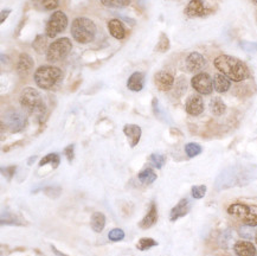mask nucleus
<instances>
[{"mask_svg": "<svg viewBox=\"0 0 257 256\" xmlns=\"http://www.w3.org/2000/svg\"><path fill=\"white\" fill-rule=\"evenodd\" d=\"M255 226H244L242 228H240V235L243 237V239L246 240H253L255 239L257 231L256 229H254Z\"/></svg>", "mask_w": 257, "mask_h": 256, "instance_id": "obj_31", "label": "nucleus"}, {"mask_svg": "<svg viewBox=\"0 0 257 256\" xmlns=\"http://www.w3.org/2000/svg\"><path fill=\"white\" fill-rule=\"evenodd\" d=\"M10 13H11V10H2L1 11V23H4V20H5V18H7V15H10Z\"/></svg>", "mask_w": 257, "mask_h": 256, "instance_id": "obj_40", "label": "nucleus"}, {"mask_svg": "<svg viewBox=\"0 0 257 256\" xmlns=\"http://www.w3.org/2000/svg\"><path fill=\"white\" fill-rule=\"evenodd\" d=\"M60 155L57 154V153H50V154H47L46 157H44L43 159L41 160V163H39V166H44L46 165V164H51L52 167L56 168L58 165H60Z\"/></svg>", "mask_w": 257, "mask_h": 256, "instance_id": "obj_28", "label": "nucleus"}, {"mask_svg": "<svg viewBox=\"0 0 257 256\" xmlns=\"http://www.w3.org/2000/svg\"><path fill=\"white\" fill-rule=\"evenodd\" d=\"M108 237H109L110 241H113V242L122 241V240L124 239V231L120 228H115V229H113V230L109 231V234H108Z\"/></svg>", "mask_w": 257, "mask_h": 256, "instance_id": "obj_34", "label": "nucleus"}, {"mask_svg": "<svg viewBox=\"0 0 257 256\" xmlns=\"http://www.w3.org/2000/svg\"><path fill=\"white\" fill-rule=\"evenodd\" d=\"M123 133L129 140V144L131 147H135L139 144L140 138H141V128L137 125H133V123H129L123 127Z\"/></svg>", "mask_w": 257, "mask_h": 256, "instance_id": "obj_14", "label": "nucleus"}, {"mask_svg": "<svg viewBox=\"0 0 257 256\" xmlns=\"http://www.w3.org/2000/svg\"><path fill=\"white\" fill-rule=\"evenodd\" d=\"M214 67L217 68L222 74H224L231 81L241 82L244 81L250 76L248 67L236 57L229 56V55H221L217 57L213 62Z\"/></svg>", "mask_w": 257, "mask_h": 256, "instance_id": "obj_2", "label": "nucleus"}, {"mask_svg": "<svg viewBox=\"0 0 257 256\" xmlns=\"http://www.w3.org/2000/svg\"><path fill=\"white\" fill-rule=\"evenodd\" d=\"M165 157L161 154H159V153H153L152 155L150 157V163L151 165L154 166L155 168H161L164 165H165Z\"/></svg>", "mask_w": 257, "mask_h": 256, "instance_id": "obj_33", "label": "nucleus"}, {"mask_svg": "<svg viewBox=\"0 0 257 256\" xmlns=\"http://www.w3.org/2000/svg\"><path fill=\"white\" fill-rule=\"evenodd\" d=\"M240 45L244 51L257 52V43H253V42H241Z\"/></svg>", "mask_w": 257, "mask_h": 256, "instance_id": "obj_38", "label": "nucleus"}, {"mask_svg": "<svg viewBox=\"0 0 257 256\" xmlns=\"http://www.w3.org/2000/svg\"><path fill=\"white\" fill-rule=\"evenodd\" d=\"M64 154H65V157L68 158L69 162L70 163L73 162V159H74V145H69L68 147H65Z\"/></svg>", "mask_w": 257, "mask_h": 256, "instance_id": "obj_39", "label": "nucleus"}, {"mask_svg": "<svg viewBox=\"0 0 257 256\" xmlns=\"http://www.w3.org/2000/svg\"><path fill=\"white\" fill-rule=\"evenodd\" d=\"M51 248H52V252H54V253H55V254H56L57 256H68V255L63 254V253H60V250H57V249H56V248H55V247H54V245H52V247H51Z\"/></svg>", "mask_w": 257, "mask_h": 256, "instance_id": "obj_41", "label": "nucleus"}, {"mask_svg": "<svg viewBox=\"0 0 257 256\" xmlns=\"http://www.w3.org/2000/svg\"><path fill=\"white\" fill-rule=\"evenodd\" d=\"M210 110L213 115L216 117H221L227 110V105L223 102L221 97H213L210 101Z\"/></svg>", "mask_w": 257, "mask_h": 256, "instance_id": "obj_24", "label": "nucleus"}, {"mask_svg": "<svg viewBox=\"0 0 257 256\" xmlns=\"http://www.w3.org/2000/svg\"><path fill=\"white\" fill-rule=\"evenodd\" d=\"M71 35L77 43H90L96 36V26L89 18L78 17L74 20L71 25Z\"/></svg>", "mask_w": 257, "mask_h": 256, "instance_id": "obj_4", "label": "nucleus"}, {"mask_svg": "<svg viewBox=\"0 0 257 256\" xmlns=\"http://www.w3.org/2000/svg\"><path fill=\"white\" fill-rule=\"evenodd\" d=\"M155 86L159 90L168 91L171 90L174 84V78L167 71H159L154 76Z\"/></svg>", "mask_w": 257, "mask_h": 256, "instance_id": "obj_12", "label": "nucleus"}, {"mask_svg": "<svg viewBox=\"0 0 257 256\" xmlns=\"http://www.w3.org/2000/svg\"><path fill=\"white\" fill-rule=\"evenodd\" d=\"M20 105L28 114L37 118H43L45 114V105L42 95L34 88L23 89L19 97Z\"/></svg>", "mask_w": 257, "mask_h": 256, "instance_id": "obj_3", "label": "nucleus"}, {"mask_svg": "<svg viewBox=\"0 0 257 256\" xmlns=\"http://www.w3.org/2000/svg\"><path fill=\"white\" fill-rule=\"evenodd\" d=\"M105 6L114 7V9H120V7H126L131 4V0H101Z\"/></svg>", "mask_w": 257, "mask_h": 256, "instance_id": "obj_29", "label": "nucleus"}, {"mask_svg": "<svg viewBox=\"0 0 257 256\" xmlns=\"http://www.w3.org/2000/svg\"><path fill=\"white\" fill-rule=\"evenodd\" d=\"M157 221H158V210L157 207H155V203H152L147 215H146L145 217L142 218V221L139 223V226L141 229H144V230H146V229H150L151 226H154V224L157 223Z\"/></svg>", "mask_w": 257, "mask_h": 256, "instance_id": "obj_19", "label": "nucleus"}, {"mask_svg": "<svg viewBox=\"0 0 257 256\" xmlns=\"http://www.w3.org/2000/svg\"><path fill=\"white\" fill-rule=\"evenodd\" d=\"M34 51L39 55H43L45 49H46V38L43 35H38L37 38L34 39L33 44H32Z\"/></svg>", "mask_w": 257, "mask_h": 256, "instance_id": "obj_27", "label": "nucleus"}, {"mask_svg": "<svg viewBox=\"0 0 257 256\" xmlns=\"http://www.w3.org/2000/svg\"><path fill=\"white\" fill-rule=\"evenodd\" d=\"M145 86V75L140 71H135L129 76L127 81V88L132 91H140L142 90Z\"/></svg>", "mask_w": 257, "mask_h": 256, "instance_id": "obj_17", "label": "nucleus"}, {"mask_svg": "<svg viewBox=\"0 0 257 256\" xmlns=\"http://www.w3.org/2000/svg\"><path fill=\"white\" fill-rule=\"evenodd\" d=\"M34 82L42 89H51L62 78V71L54 65H42L34 73Z\"/></svg>", "mask_w": 257, "mask_h": 256, "instance_id": "obj_5", "label": "nucleus"}, {"mask_svg": "<svg viewBox=\"0 0 257 256\" xmlns=\"http://www.w3.org/2000/svg\"><path fill=\"white\" fill-rule=\"evenodd\" d=\"M33 5L42 11H51L60 4V0H32Z\"/></svg>", "mask_w": 257, "mask_h": 256, "instance_id": "obj_25", "label": "nucleus"}, {"mask_svg": "<svg viewBox=\"0 0 257 256\" xmlns=\"http://www.w3.org/2000/svg\"><path fill=\"white\" fill-rule=\"evenodd\" d=\"M168 47H169V41H168L167 36L164 35L163 33V35H161V37H160V39H159V42H158L157 50L160 52H165V51H167Z\"/></svg>", "mask_w": 257, "mask_h": 256, "instance_id": "obj_36", "label": "nucleus"}, {"mask_svg": "<svg viewBox=\"0 0 257 256\" xmlns=\"http://www.w3.org/2000/svg\"><path fill=\"white\" fill-rule=\"evenodd\" d=\"M73 49V44L69 38H60L51 43L47 47L46 60L51 63L60 62L68 56L69 52Z\"/></svg>", "mask_w": 257, "mask_h": 256, "instance_id": "obj_6", "label": "nucleus"}, {"mask_svg": "<svg viewBox=\"0 0 257 256\" xmlns=\"http://www.w3.org/2000/svg\"><path fill=\"white\" fill-rule=\"evenodd\" d=\"M190 211V202L186 198H182L181 200L171 210L169 213V220L172 222L179 220L180 217H184L185 215H187Z\"/></svg>", "mask_w": 257, "mask_h": 256, "instance_id": "obj_15", "label": "nucleus"}, {"mask_svg": "<svg viewBox=\"0 0 257 256\" xmlns=\"http://www.w3.org/2000/svg\"><path fill=\"white\" fill-rule=\"evenodd\" d=\"M155 245H158L157 241H154L153 239H150V237H142V239L139 241V243L136 244V247L137 249L144 252V250L150 249V248L155 247Z\"/></svg>", "mask_w": 257, "mask_h": 256, "instance_id": "obj_30", "label": "nucleus"}, {"mask_svg": "<svg viewBox=\"0 0 257 256\" xmlns=\"http://www.w3.org/2000/svg\"><path fill=\"white\" fill-rule=\"evenodd\" d=\"M251 210L253 209H251L250 207H248V205L241 204V203H236V204L230 205L229 209H227V212H229L230 215L236 216V217L243 220V218L246 217V216L251 212Z\"/></svg>", "mask_w": 257, "mask_h": 256, "instance_id": "obj_22", "label": "nucleus"}, {"mask_svg": "<svg viewBox=\"0 0 257 256\" xmlns=\"http://www.w3.org/2000/svg\"><path fill=\"white\" fill-rule=\"evenodd\" d=\"M90 224H91V229L95 233H101L106 226V216L102 212H94Z\"/></svg>", "mask_w": 257, "mask_h": 256, "instance_id": "obj_23", "label": "nucleus"}, {"mask_svg": "<svg viewBox=\"0 0 257 256\" xmlns=\"http://www.w3.org/2000/svg\"><path fill=\"white\" fill-rule=\"evenodd\" d=\"M206 13L208 11L204 6L203 0H191L185 9V15L187 17H201V15H205Z\"/></svg>", "mask_w": 257, "mask_h": 256, "instance_id": "obj_13", "label": "nucleus"}, {"mask_svg": "<svg viewBox=\"0 0 257 256\" xmlns=\"http://www.w3.org/2000/svg\"><path fill=\"white\" fill-rule=\"evenodd\" d=\"M193 89L201 95H210L213 90V80L206 73H199L191 80Z\"/></svg>", "mask_w": 257, "mask_h": 256, "instance_id": "obj_9", "label": "nucleus"}, {"mask_svg": "<svg viewBox=\"0 0 257 256\" xmlns=\"http://www.w3.org/2000/svg\"><path fill=\"white\" fill-rule=\"evenodd\" d=\"M206 186L205 185H196L192 187V197L195 199H200L205 196Z\"/></svg>", "mask_w": 257, "mask_h": 256, "instance_id": "obj_35", "label": "nucleus"}, {"mask_svg": "<svg viewBox=\"0 0 257 256\" xmlns=\"http://www.w3.org/2000/svg\"><path fill=\"white\" fill-rule=\"evenodd\" d=\"M108 30H109L110 35L116 39H123L126 37V29H124L123 24L119 19L110 20L108 23Z\"/></svg>", "mask_w": 257, "mask_h": 256, "instance_id": "obj_21", "label": "nucleus"}, {"mask_svg": "<svg viewBox=\"0 0 257 256\" xmlns=\"http://www.w3.org/2000/svg\"><path fill=\"white\" fill-rule=\"evenodd\" d=\"M185 109L192 117H198L204 112V101L199 95H191L187 99Z\"/></svg>", "mask_w": 257, "mask_h": 256, "instance_id": "obj_11", "label": "nucleus"}, {"mask_svg": "<svg viewBox=\"0 0 257 256\" xmlns=\"http://www.w3.org/2000/svg\"><path fill=\"white\" fill-rule=\"evenodd\" d=\"M231 87V82H230V78L227 77L224 74H216L213 77V89L217 91V93H227V90Z\"/></svg>", "mask_w": 257, "mask_h": 256, "instance_id": "obj_20", "label": "nucleus"}, {"mask_svg": "<svg viewBox=\"0 0 257 256\" xmlns=\"http://www.w3.org/2000/svg\"><path fill=\"white\" fill-rule=\"evenodd\" d=\"M137 178L140 179L141 183L152 184L153 181H155V179H157V175H155V172L152 168H146V170L141 171V172L139 173Z\"/></svg>", "mask_w": 257, "mask_h": 256, "instance_id": "obj_26", "label": "nucleus"}, {"mask_svg": "<svg viewBox=\"0 0 257 256\" xmlns=\"http://www.w3.org/2000/svg\"><path fill=\"white\" fill-rule=\"evenodd\" d=\"M257 177V170L253 165H235L225 168L216 179L214 187L218 191L234 186L246 185Z\"/></svg>", "mask_w": 257, "mask_h": 256, "instance_id": "obj_1", "label": "nucleus"}, {"mask_svg": "<svg viewBox=\"0 0 257 256\" xmlns=\"http://www.w3.org/2000/svg\"><path fill=\"white\" fill-rule=\"evenodd\" d=\"M255 240H256V244H257V235H256V237H255Z\"/></svg>", "mask_w": 257, "mask_h": 256, "instance_id": "obj_43", "label": "nucleus"}, {"mask_svg": "<svg viewBox=\"0 0 257 256\" xmlns=\"http://www.w3.org/2000/svg\"><path fill=\"white\" fill-rule=\"evenodd\" d=\"M253 1H254V4L257 5V0H253Z\"/></svg>", "mask_w": 257, "mask_h": 256, "instance_id": "obj_42", "label": "nucleus"}, {"mask_svg": "<svg viewBox=\"0 0 257 256\" xmlns=\"http://www.w3.org/2000/svg\"><path fill=\"white\" fill-rule=\"evenodd\" d=\"M185 64H186V69L192 74H199L201 69L205 67L206 60L204 59V56L199 52H192L189 56L186 57L185 60Z\"/></svg>", "mask_w": 257, "mask_h": 256, "instance_id": "obj_10", "label": "nucleus"}, {"mask_svg": "<svg viewBox=\"0 0 257 256\" xmlns=\"http://www.w3.org/2000/svg\"><path fill=\"white\" fill-rule=\"evenodd\" d=\"M68 26V17L64 12L56 11L47 20L46 28H45V33L50 38H54L67 29Z\"/></svg>", "mask_w": 257, "mask_h": 256, "instance_id": "obj_7", "label": "nucleus"}, {"mask_svg": "<svg viewBox=\"0 0 257 256\" xmlns=\"http://www.w3.org/2000/svg\"><path fill=\"white\" fill-rule=\"evenodd\" d=\"M242 222L245 224V226H257V212H256V211L251 210V212L249 213V215L246 216V217L243 218Z\"/></svg>", "mask_w": 257, "mask_h": 256, "instance_id": "obj_37", "label": "nucleus"}, {"mask_svg": "<svg viewBox=\"0 0 257 256\" xmlns=\"http://www.w3.org/2000/svg\"><path fill=\"white\" fill-rule=\"evenodd\" d=\"M234 250L237 256H256V248L249 241H237L234 244Z\"/></svg>", "mask_w": 257, "mask_h": 256, "instance_id": "obj_16", "label": "nucleus"}, {"mask_svg": "<svg viewBox=\"0 0 257 256\" xmlns=\"http://www.w3.org/2000/svg\"><path fill=\"white\" fill-rule=\"evenodd\" d=\"M185 152H186L187 157L193 158L196 157V155L200 154L201 146L198 144H195V142H190V144H187L186 146H185Z\"/></svg>", "mask_w": 257, "mask_h": 256, "instance_id": "obj_32", "label": "nucleus"}, {"mask_svg": "<svg viewBox=\"0 0 257 256\" xmlns=\"http://www.w3.org/2000/svg\"><path fill=\"white\" fill-rule=\"evenodd\" d=\"M2 125H6V127L12 132V133H17L24 129L26 125V117L25 114L18 110H10L4 115V120H2Z\"/></svg>", "mask_w": 257, "mask_h": 256, "instance_id": "obj_8", "label": "nucleus"}, {"mask_svg": "<svg viewBox=\"0 0 257 256\" xmlns=\"http://www.w3.org/2000/svg\"><path fill=\"white\" fill-rule=\"evenodd\" d=\"M33 68V60L29 54H20L17 63V71L19 75H28Z\"/></svg>", "mask_w": 257, "mask_h": 256, "instance_id": "obj_18", "label": "nucleus"}]
</instances>
